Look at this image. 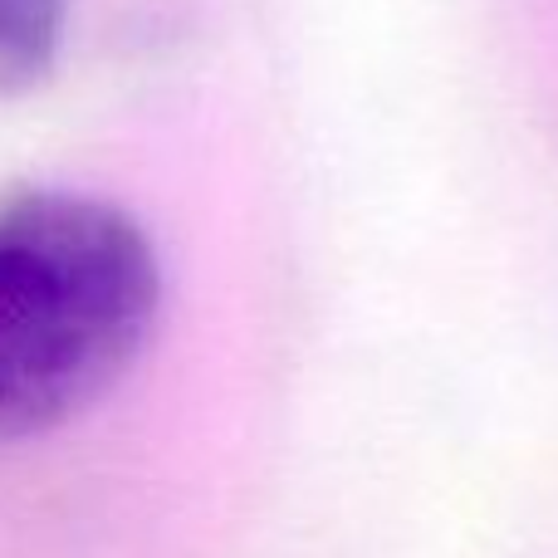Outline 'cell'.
I'll return each instance as SVG.
<instances>
[{
  "mask_svg": "<svg viewBox=\"0 0 558 558\" xmlns=\"http://www.w3.org/2000/svg\"><path fill=\"white\" fill-rule=\"evenodd\" d=\"M162 318V265L113 202H0V465L78 432L137 373Z\"/></svg>",
  "mask_w": 558,
  "mask_h": 558,
  "instance_id": "1",
  "label": "cell"
},
{
  "mask_svg": "<svg viewBox=\"0 0 558 558\" xmlns=\"http://www.w3.org/2000/svg\"><path fill=\"white\" fill-rule=\"evenodd\" d=\"M64 0H0V98L25 94L54 69Z\"/></svg>",
  "mask_w": 558,
  "mask_h": 558,
  "instance_id": "2",
  "label": "cell"
}]
</instances>
